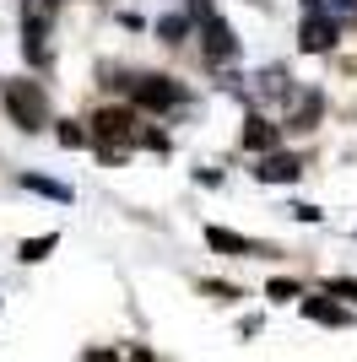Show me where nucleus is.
Returning <instances> with one entry per match:
<instances>
[{
	"label": "nucleus",
	"mask_w": 357,
	"mask_h": 362,
	"mask_svg": "<svg viewBox=\"0 0 357 362\" xmlns=\"http://www.w3.org/2000/svg\"><path fill=\"white\" fill-rule=\"evenodd\" d=\"M184 16H190V28L200 33V60L211 65V71H222V65H233L238 60V33H233V22H227L211 0H190L184 6Z\"/></svg>",
	"instance_id": "obj_1"
},
{
	"label": "nucleus",
	"mask_w": 357,
	"mask_h": 362,
	"mask_svg": "<svg viewBox=\"0 0 357 362\" xmlns=\"http://www.w3.org/2000/svg\"><path fill=\"white\" fill-rule=\"evenodd\" d=\"M114 87H125L135 114H174V108L190 103L184 81H174V76H163V71H130V81H114Z\"/></svg>",
	"instance_id": "obj_2"
},
{
	"label": "nucleus",
	"mask_w": 357,
	"mask_h": 362,
	"mask_svg": "<svg viewBox=\"0 0 357 362\" xmlns=\"http://www.w3.org/2000/svg\"><path fill=\"white\" fill-rule=\"evenodd\" d=\"M0 103H6V114H11V124L22 136H38L49 124V92H44V81H33V76H11V81L0 87Z\"/></svg>",
	"instance_id": "obj_3"
},
{
	"label": "nucleus",
	"mask_w": 357,
	"mask_h": 362,
	"mask_svg": "<svg viewBox=\"0 0 357 362\" xmlns=\"http://www.w3.org/2000/svg\"><path fill=\"white\" fill-rule=\"evenodd\" d=\"M49 38H55V11H38V6H22V54H28V65H38V71H49L55 65V49H49Z\"/></svg>",
	"instance_id": "obj_4"
},
{
	"label": "nucleus",
	"mask_w": 357,
	"mask_h": 362,
	"mask_svg": "<svg viewBox=\"0 0 357 362\" xmlns=\"http://www.w3.org/2000/svg\"><path fill=\"white\" fill-rule=\"evenodd\" d=\"M341 44V22L325 11H303V28H298V49L303 54H330Z\"/></svg>",
	"instance_id": "obj_5"
},
{
	"label": "nucleus",
	"mask_w": 357,
	"mask_h": 362,
	"mask_svg": "<svg viewBox=\"0 0 357 362\" xmlns=\"http://www.w3.org/2000/svg\"><path fill=\"white\" fill-rule=\"evenodd\" d=\"M319 114H325V98H319L314 87H298L293 103L282 108V136L287 130H293V136H309L314 124H319Z\"/></svg>",
	"instance_id": "obj_6"
},
{
	"label": "nucleus",
	"mask_w": 357,
	"mask_h": 362,
	"mask_svg": "<svg viewBox=\"0 0 357 362\" xmlns=\"http://www.w3.org/2000/svg\"><path fill=\"white\" fill-rule=\"evenodd\" d=\"M293 76H287L282 71V65H266V71H254V92H249V98H254V103H260V108H287V103H293Z\"/></svg>",
	"instance_id": "obj_7"
},
{
	"label": "nucleus",
	"mask_w": 357,
	"mask_h": 362,
	"mask_svg": "<svg viewBox=\"0 0 357 362\" xmlns=\"http://www.w3.org/2000/svg\"><path fill=\"white\" fill-rule=\"evenodd\" d=\"M244 151H254V157H266V151H276L282 146V124L271 119L266 108H249V119H244Z\"/></svg>",
	"instance_id": "obj_8"
},
{
	"label": "nucleus",
	"mask_w": 357,
	"mask_h": 362,
	"mask_svg": "<svg viewBox=\"0 0 357 362\" xmlns=\"http://www.w3.org/2000/svg\"><path fill=\"white\" fill-rule=\"evenodd\" d=\"M303 157H298V151H266V157H260V163H254V179L260 184H298L303 179Z\"/></svg>",
	"instance_id": "obj_9"
},
{
	"label": "nucleus",
	"mask_w": 357,
	"mask_h": 362,
	"mask_svg": "<svg viewBox=\"0 0 357 362\" xmlns=\"http://www.w3.org/2000/svg\"><path fill=\"white\" fill-rule=\"evenodd\" d=\"M206 243L217 249V255H233V259H254V255H266V243L244 238V233H233V227H217V222L206 227Z\"/></svg>",
	"instance_id": "obj_10"
},
{
	"label": "nucleus",
	"mask_w": 357,
	"mask_h": 362,
	"mask_svg": "<svg viewBox=\"0 0 357 362\" xmlns=\"http://www.w3.org/2000/svg\"><path fill=\"white\" fill-rule=\"evenodd\" d=\"M298 308H303V319H314V325H352V308H341V303H330L325 292H303L298 298Z\"/></svg>",
	"instance_id": "obj_11"
},
{
	"label": "nucleus",
	"mask_w": 357,
	"mask_h": 362,
	"mask_svg": "<svg viewBox=\"0 0 357 362\" xmlns=\"http://www.w3.org/2000/svg\"><path fill=\"white\" fill-rule=\"evenodd\" d=\"M184 38H195V28H190V16H184V11H168V16H157V44L178 49Z\"/></svg>",
	"instance_id": "obj_12"
},
{
	"label": "nucleus",
	"mask_w": 357,
	"mask_h": 362,
	"mask_svg": "<svg viewBox=\"0 0 357 362\" xmlns=\"http://www.w3.org/2000/svg\"><path fill=\"white\" fill-rule=\"evenodd\" d=\"M22 189H33V195H44V200H71V184H60V179H44V173H22Z\"/></svg>",
	"instance_id": "obj_13"
},
{
	"label": "nucleus",
	"mask_w": 357,
	"mask_h": 362,
	"mask_svg": "<svg viewBox=\"0 0 357 362\" xmlns=\"http://www.w3.org/2000/svg\"><path fill=\"white\" fill-rule=\"evenodd\" d=\"M55 243H60V233H38V238H28L16 249V259H22V265H38L44 255H55Z\"/></svg>",
	"instance_id": "obj_14"
},
{
	"label": "nucleus",
	"mask_w": 357,
	"mask_h": 362,
	"mask_svg": "<svg viewBox=\"0 0 357 362\" xmlns=\"http://www.w3.org/2000/svg\"><path fill=\"white\" fill-rule=\"evenodd\" d=\"M266 298L271 303H293V298H303V287H298L293 276H276V281H266Z\"/></svg>",
	"instance_id": "obj_15"
},
{
	"label": "nucleus",
	"mask_w": 357,
	"mask_h": 362,
	"mask_svg": "<svg viewBox=\"0 0 357 362\" xmlns=\"http://www.w3.org/2000/svg\"><path fill=\"white\" fill-rule=\"evenodd\" d=\"M55 136H60V146H87V141H92L76 119H60V124H55Z\"/></svg>",
	"instance_id": "obj_16"
},
{
	"label": "nucleus",
	"mask_w": 357,
	"mask_h": 362,
	"mask_svg": "<svg viewBox=\"0 0 357 362\" xmlns=\"http://www.w3.org/2000/svg\"><path fill=\"white\" fill-rule=\"evenodd\" d=\"M325 292H336V298L357 303V281H352V276H330V281H325Z\"/></svg>",
	"instance_id": "obj_17"
},
{
	"label": "nucleus",
	"mask_w": 357,
	"mask_h": 362,
	"mask_svg": "<svg viewBox=\"0 0 357 362\" xmlns=\"http://www.w3.org/2000/svg\"><path fill=\"white\" fill-rule=\"evenodd\" d=\"M293 211V222H319V206H309V200H298V206H287Z\"/></svg>",
	"instance_id": "obj_18"
},
{
	"label": "nucleus",
	"mask_w": 357,
	"mask_h": 362,
	"mask_svg": "<svg viewBox=\"0 0 357 362\" xmlns=\"http://www.w3.org/2000/svg\"><path fill=\"white\" fill-rule=\"evenodd\" d=\"M200 287H206V292H211V298H227V303H233V298H238V287H233V281H200Z\"/></svg>",
	"instance_id": "obj_19"
},
{
	"label": "nucleus",
	"mask_w": 357,
	"mask_h": 362,
	"mask_svg": "<svg viewBox=\"0 0 357 362\" xmlns=\"http://www.w3.org/2000/svg\"><path fill=\"white\" fill-rule=\"evenodd\" d=\"M330 6H336V11H357V0H330Z\"/></svg>",
	"instance_id": "obj_20"
},
{
	"label": "nucleus",
	"mask_w": 357,
	"mask_h": 362,
	"mask_svg": "<svg viewBox=\"0 0 357 362\" xmlns=\"http://www.w3.org/2000/svg\"><path fill=\"white\" fill-rule=\"evenodd\" d=\"M303 11H325V0H303Z\"/></svg>",
	"instance_id": "obj_21"
},
{
	"label": "nucleus",
	"mask_w": 357,
	"mask_h": 362,
	"mask_svg": "<svg viewBox=\"0 0 357 362\" xmlns=\"http://www.w3.org/2000/svg\"><path fill=\"white\" fill-rule=\"evenodd\" d=\"M130 362H157V357H152V351H135V357Z\"/></svg>",
	"instance_id": "obj_22"
},
{
	"label": "nucleus",
	"mask_w": 357,
	"mask_h": 362,
	"mask_svg": "<svg viewBox=\"0 0 357 362\" xmlns=\"http://www.w3.org/2000/svg\"><path fill=\"white\" fill-rule=\"evenodd\" d=\"M44 6H49V11H55V6H65V0H44Z\"/></svg>",
	"instance_id": "obj_23"
}]
</instances>
